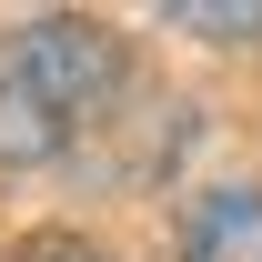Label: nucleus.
Instances as JSON below:
<instances>
[{"instance_id": "obj_1", "label": "nucleus", "mask_w": 262, "mask_h": 262, "mask_svg": "<svg viewBox=\"0 0 262 262\" xmlns=\"http://www.w3.org/2000/svg\"><path fill=\"white\" fill-rule=\"evenodd\" d=\"M121 101V40L81 10H40L0 40V162L40 171Z\"/></svg>"}, {"instance_id": "obj_2", "label": "nucleus", "mask_w": 262, "mask_h": 262, "mask_svg": "<svg viewBox=\"0 0 262 262\" xmlns=\"http://www.w3.org/2000/svg\"><path fill=\"white\" fill-rule=\"evenodd\" d=\"M182 262H262V192L252 182H212L182 222Z\"/></svg>"}, {"instance_id": "obj_3", "label": "nucleus", "mask_w": 262, "mask_h": 262, "mask_svg": "<svg viewBox=\"0 0 262 262\" xmlns=\"http://www.w3.org/2000/svg\"><path fill=\"white\" fill-rule=\"evenodd\" d=\"M171 31H202V40H252L262 10L242 0V10H202V0H171Z\"/></svg>"}, {"instance_id": "obj_4", "label": "nucleus", "mask_w": 262, "mask_h": 262, "mask_svg": "<svg viewBox=\"0 0 262 262\" xmlns=\"http://www.w3.org/2000/svg\"><path fill=\"white\" fill-rule=\"evenodd\" d=\"M31 262H111V252H91V242H40Z\"/></svg>"}]
</instances>
